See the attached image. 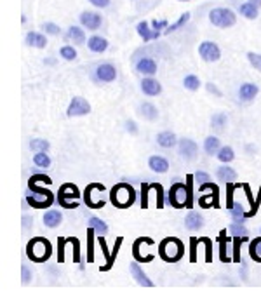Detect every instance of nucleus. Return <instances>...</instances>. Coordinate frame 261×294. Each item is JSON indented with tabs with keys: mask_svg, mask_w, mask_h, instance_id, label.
I'll use <instances>...</instances> for the list:
<instances>
[{
	"mask_svg": "<svg viewBox=\"0 0 261 294\" xmlns=\"http://www.w3.org/2000/svg\"><path fill=\"white\" fill-rule=\"evenodd\" d=\"M187 187L181 183H174L169 190V202L173 208L181 209V208H191V181H193V174L188 176Z\"/></svg>",
	"mask_w": 261,
	"mask_h": 294,
	"instance_id": "nucleus-1",
	"label": "nucleus"
},
{
	"mask_svg": "<svg viewBox=\"0 0 261 294\" xmlns=\"http://www.w3.org/2000/svg\"><path fill=\"white\" fill-rule=\"evenodd\" d=\"M183 253H185V245H183L181 241L174 239V237H169V239H164L158 245V254L164 261L167 263H176L183 258Z\"/></svg>",
	"mask_w": 261,
	"mask_h": 294,
	"instance_id": "nucleus-2",
	"label": "nucleus"
},
{
	"mask_svg": "<svg viewBox=\"0 0 261 294\" xmlns=\"http://www.w3.org/2000/svg\"><path fill=\"white\" fill-rule=\"evenodd\" d=\"M51 251H52L51 242L47 241V239H42V237H35V239H32V241L28 242V245H26V254H28L30 259L35 261V263H44V261L49 259Z\"/></svg>",
	"mask_w": 261,
	"mask_h": 294,
	"instance_id": "nucleus-3",
	"label": "nucleus"
},
{
	"mask_svg": "<svg viewBox=\"0 0 261 294\" xmlns=\"http://www.w3.org/2000/svg\"><path fill=\"white\" fill-rule=\"evenodd\" d=\"M110 200H112L113 206L121 209L131 208L136 200V191L131 185L127 183H119L117 187L112 188V195H110Z\"/></svg>",
	"mask_w": 261,
	"mask_h": 294,
	"instance_id": "nucleus-4",
	"label": "nucleus"
},
{
	"mask_svg": "<svg viewBox=\"0 0 261 294\" xmlns=\"http://www.w3.org/2000/svg\"><path fill=\"white\" fill-rule=\"evenodd\" d=\"M28 187L34 195H28V197H26V202H28L32 208L44 209V208H49L51 204L54 202V195L51 193L49 190H46V188H38L37 183H34V181H28Z\"/></svg>",
	"mask_w": 261,
	"mask_h": 294,
	"instance_id": "nucleus-5",
	"label": "nucleus"
},
{
	"mask_svg": "<svg viewBox=\"0 0 261 294\" xmlns=\"http://www.w3.org/2000/svg\"><path fill=\"white\" fill-rule=\"evenodd\" d=\"M209 19L214 26L218 28H230L237 23V17H235V13H233L232 9H226V7H216L212 9L211 13H209Z\"/></svg>",
	"mask_w": 261,
	"mask_h": 294,
	"instance_id": "nucleus-6",
	"label": "nucleus"
},
{
	"mask_svg": "<svg viewBox=\"0 0 261 294\" xmlns=\"http://www.w3.org/2000/svg\"><path fill=\"white\" fill-rule=\"evenodd\" d=\"M80 193H79V188L75 187V185H71V183H65L61 188H59V197H58V202L59 206H63L65 209H73V206H71L70 202H68V199L71 200H79Z\"/></svg>",
	"mask_w": 261,
	"mask_h": 294,
	"instance_id": "nucleus-7",
	"label": "nucleus"
},
{
	"mask_svg": "<svg viewBox=\"0 0 261 294\" xmlns=\"http://www.w3.org/2000/svg\"><path fill=\"white\" fill-rule=\"evenodd\" d=\"M199 54L200 58L204 59V61H218L221 56V51L220 47L216 46L214 42H202L199 47Z\"/></svg>",
	"mask_w": 261,
	"mask_h": 294,
	"instance_id": "nucleus-8",
	"label": "nucleus"
},
{
	"mask_svg": "<svg viewBox=\"0 0 261 294\" xmlns=\"http://www.w3.org/2000/svg\"><path fill=\"white\" fill-rule=\"evenodd\" d=\"M91 112V104L87 103L84 98H73L67 110L68 117H80V115H87Z\"/></svg>",
	"mask_w": 261,
	"mask_h": 294,
	"instance_id": "nucleus-9",
	"label": "nucleus"
},
{
	"mask_svg": "<svg viewBox=\"0 0 261 294\" xmlns=\"http://www.w3.org/2000/svg\"><path fill=\"white\" fill-rule=\"evenodd\" d=\"M80 23L87 30H98L101 26V14L92 13V11H86V13L80 14Z\"/></svg>",
	"mask_w": 261,
	"mask_h": 294,
	"instance_id": "nucleus-10",
	"label": "nucleus"
},
{
	"mask_svg": "<svg viewBox=\"0 0 261 294\" xmlns=\"http://www.w3.org/2000/svg\"><path fill=\"white\" fill-rule=\"evenodd\" d=\"M200 188H211V195L209 197H202L200 199V206L202 208H209V206H214V208H218L220 206V190H218V187L216 185H211V183H204V185H200Z\"/></svg>",
	"mask_w": 261,
	"mask_h": 294,
	"instance_id": "nucleus-11",
	"label": "nucleus"
},
{
	"mask_svg": "<svg viewBox=\"0 0 261 294\" xmlns=\"http://www.w3.org/2000/svg\"><path fill=\"white\" fill-rule=\"evenodd\" d=\"M197 143H195L193 139H188V138H185V139L179 141V155H181L185 160H191V158H195V155H197Z\"/></svg>",
	"mask_w": 261,
	"mask_h": 294,
	"instance_id": "nucleus-12",
	"label": "nucleus"
},
{
	"mask_svg": "<svg viewBox=\"0 0 261 294\" xmlns=\"http://www.w3.org/2000/svg\"><path fill=\"white\" fill-rule=\"evenodd\" d=\"M104 187L101 185V183H91V185H87L86 188V193H84V200H86V204L89 206L91 209H100V206H98V202L94 200V191H103Z\"/></svg>",
	"mask_w": 261,
	"mask_h": 294,
	"instance_id": "nucleus-13",
	"label": "nucleus"
},
{
	"mask_svg": "<svg viewBox=\"0 0 261 294\" xmlns=\"http://www.w3.org/2000/svg\"><path fill=\"white\" fill-rule=\"evenodd\" d=\"M136 30H138V34H139V37L143 38V42H150V40H154V38L160 37V32H157V30H150V26H148L146 21L138 23Z\"/></svg>",
	"mask_w": 261,
	"mask_h": 294,
	"instance_id": "nucleus-14",
	"label": "nucleus"
},
{
	"mask_svg": "<svg viewBox=\"0 0 261 294\" xmlns=\"http://www.w3.org/2000/svg\"><path fill=\"white\" fill-rule=\"evenodd\" d=\"M131 274H133V277L136 278V282L139 284V286H143V287H154V282H152L148 277H146V274L139 268V265H138V263H131Z\"/></svg>",
	"mask_w": 261,
	"mask_h": 294,
	"instance_id": "nucleus-15",
	"label": "nucleus"
},
{
	"mask_svg": "<svg viewBox=\"0 0 261 294\" xmlns=\"http://www.w3.org/2000/svg\"><path fill=\"white\" fill-rule=\"evenodd\" d=\"M185 226L188 228V230H191V232H197V230H200V228L204 226V218L202 214H199V212L191 211L190 214L185 218Z\"/></svg>",
	"mask_w": 261,
	"mask_h": 294,
	"instance_id": "nucleus-16",
	"label": "nucleus"
},
{
	"mask_svg": "<svg viewBox=\"0 0 261 294\" xmlns=\"http://www.w3.org/2000/svg\"><path fill=\"white\" fill-rule=\"evenodd\" d=\"M96 77L103 80V82H112V80H115L117 71L112 65H100L98 70H96Z\"/></svg>",
	"mask_w": 261,
	"mask_h": 294,
	"instance_id": "nucleus-17",
	"label": "nucleus"
},
{
	"mask_svg": "<svg viewBox=\"0 0 261 294\" xmlns=\"http://www.w3.org/2000/svg\"><path fill=\"white\" fill-rule=\"evenodd\" d=\"M87 46H89V49L92 52H104L108 49V42L106 38L100 37V35H94V37H91L87 40Z\"/></svg>",
	"mask_w": 261,
	"mask_h": 294,
	"instance_id": "nucleus-18",
	"label": "nucleus"
},
{
	"mask_svg": "<svg viewBox=\"0 0 261 294\" xmlns=\"http://www.w3.org/2000/svg\"><path fill=\"white\" fill-rule=\"evenodd\" d=\"M141 89H143V92L148 94V96H157V94H160V91H162L160 84L154 79H143V82H141Z\"/></svg>",
	"mask_w": 261,
	"mask_h": 294,
	"instance_id": "nucleus-19",
	"label": "nucleus"
},
{
	"mask_svg": "<svg viewBox=\"0 0 261 294\" xmlns=\"http://www.w3.org/2000/svg\"><path fill=\"white\" fill-rule=\"evenodd\" d=\"M136 70L139 71V73H145V75H154L155 71H157V65H155L154 59L150 58H143L138 61L136 65Z\"/></svg>",
	"mask_w": 261,
	"mask_h": 294,
	"instance_id": "nucleus-20",
	"label": "nucleus"
},
{
	"mask_svg": "<svg viewBox=\"0 0 261 294\" xmlns=\"http://www.w3.org/2000/svg\"><path fill=\"white\" fill-rule=\"evenodd\" d=\"M148 166H150V169L154 171V173H166L167 169H169V162L166 160V158H162V157H152L148 160Z\"/></svg>",
	"mask_w": 261,
	"mask_h": 294,
	"instance_id": "nucleus-21",
	"label": "nucleus"
},
{
	"mask_svg": "<svg viewBox=\"0 0 261 294\" xmlns=\"http://www.w3.org/2000/svg\"><path fill=\"white\" fill-rule=\"evenodd\" d=\"M26 44L32 47H38V49H44L47 46V38L40 34H35V32H30L26 35Z\"/></svg>",
	"mask_w": 261,
	"mask_h": 294,
	"instance_id": "nucleus-22",
	"label": "nucleus"
},
{
	"mask_svg": "<svg viewBox=\"0 0 261 294\" xmlns=\"http://www.w3.org/2000/svg\"><path fill=\"white\" fill-rule=\"evenodd\" d=\"M63 216L59 211H56V209H51V211L46 212V216H44V223H46V226L49 228H56L59 223H61Z\"/></svg>",
	"mask_w": 261,
	"mask_h": 294,
	"instance_id": "nucleus-23",
	"label": "nucleus"
},
{
	"mask_svg": "<svg viewBox=\"0 0 261 294\" xmlns=\"http://www.w3.org/2000/svg\"><path fill=\"white\" fill-rule=\"evenodd\" d=\"M256 94H258L256 84H244L241 87V91H239V96H241L242 101H251Z\"/></svg>",
	"mask_w": 261,
	"mask_h": 294,
	"instance_id": "nucleus-24",
	"label": "nucleus"
},
{
	"mask_svg": "<svg viewBox=\"0 0 261 294\" xmlns=\"http://www.w3.org/2000/svg\"><path fill=\"white\" fill-rule=\"evenodd\" d=\"M216 174H218V179H220V181H225L226 185L228 183H233L237 179V173L232 169V167H226V166L220 167Z\"/></svg>",
	"mask_w": 261,
	"mask_h": 294,
	"instance_id": "nucleus-25",
	"label": "nucleus"
},
{
	"mask_svg": "<svg viewBox=\"0 0 261 294\" xmlns=\"http://www.w3.org/2000/svg\"><path fill=\"white\" fill-rule=\"evenodd\" d=\"M157 143L162 148H173L176 145V136L173 133H169V131H166V133H160L157 136Z\"/></svg>",
	"mask_w": 261,
	"mask_h": 294,
	"instance_id": "nucleus-26",
	"label": "nucleus"
},
{
	"mask_svg": "<svg viewBox=\"0 0 261 294\" xmlns=\"http://www.w3.org/2000/svg\"><path fill=\"white\" fill-rule=\"evenodd\" d=\"M239 11H241V14L244 17H247V19H256L258 17V5H254L253 2H245V4H242L241 7H239Z\"/></svg>",
	"mask_w": 261,
	"mask_h": 294,
	"instance_id": "nucleus-27",
	"label": "nucleus"
},
{
	"mask_svg": "<svg viewBox=\"0 0 261 294\" xmlns=\"http://www.w3.org/2000/svg\"><path fill=\"white\" fill-rule=\"evenodd\" d=\"M204 150H206V154L209 155L218 154V152H220V139L216 136H209L208 139L204 141Z\"/></svg>",
	"mask_w": 261,
	"mask_h": 294,
	"instance_id": "nucleus-28",
	"label": "nucleus"
},
{
	"mask_svg": "<svg viewBox=\"0 0 261 294\" xmlns=\"http://www.w3.org/2000/svg\"><path fill=\"white\" fill-rule=\"evenodd\" d=\"M68 38H71L75 44H84V42H86V34H84V30L79 28V26H70V30H68Z\"/></svg>",
	"mask_w": 261,
	"mask_h": 294,
	"instance_id": "nucleus-29",
	"label": "nucleus"
},
{
	"mask_svg": "<svg viewBox=\"0 0 261 294\" xmlns=\"http://www.w3.org/2000/svg\"><path fill=\"white\" fill-rule=\"evenodd\" d=\"M249 254H251V258H253L254 261L261 263V237H258V239H254V241L251 242V245H249Z\"/></svg>",
	"mask_w": 261,
	"mask_h": 294,
	"instance_id": "nucleus-30",
	"label": "nucleus"
},
{
	"mask_svg": "<svg viewBox=\"0 0 261 294\" xmlns=\"http://www.w3.org/2000/svg\"><path fill=\"white\" fill-rule=\"evenodd\" d=\"M141 115L145 117V119H148V121H155L158 117V112L152 103H143L141 104Z\"/></svg>",
	"mask_w": 261,
	"mask_h": 294,
	"instance_id": "nucleus-31",
	"label": "nucleus"
},
{
	"mask_svg": "<svg viewBox=\"0 0 261 294\" xmlns=\"http://www.w3.org/2000/svg\"><path fill=\"white\" fill-rule=\"evenodd\" d=\"M230 232H232L233 237H244V239H247L249 232H247V228L242 225V221L237 220L235 223L230 225Z\"/></svg>",
	"mask_w": 261,
	"mask_h": 294,
	"instance_id": "nucleus-32",
	"label": "nucleus"
},
{
	"mask_svg": "<svg viewBox=\"0 0 261 294\" xmlns=\"http://www.w3.org/2000/svg\"><path fill=\"white\" fill-rule=\"evenodd\" d=\"M89 226L94 228V230L100 233V235H106V233H108L106 223H104L103 220H100V218H91V220H89Z\"/></svg>",
	"mask_w": 261,
	"mask_h": 294,
	"instance_id": "nucleus-33",
	"label": "nucleus"
},
{
	"mask_svg": "<svg viewBox=\"0 0 261 294\" xmlns=\"http://www.w3.org/2000/svg\"><path fill=\"white\" fill-rule=\"evenodd\" d=\"M94 228L89 226V230H87V244H89V249H87V261L89 263H92L94 261V249H92V239H94Z\"/></svg>",
	"mask_w": 261,
	"mask_h": 294,
	"instance_id": "nucleus-34",
	"label": "nucleus"
},
{
	"mask_svg": "<svg viewBox=\"0 0 261 294\" xmlns=\"http://www.w3.org/2000/svg\"><path fill=\"white\" fill-rule=\"evenodd\" d=\"M218 158H220L221 162H232L233 160V157H235V154H233V150L230 148V146H223V148H220V152H218Z\"/></svg>",
	"mask_w": 261,
	"mask_h": 294,
	"instance_id": "nucleus-35",
	"label": "nucleus"
},
{
	"mask_svg": "<svg viewBox=\"0 0 261 294\" xmlns=\"http://www.w3.org/2000/svg\"><path fill=\"white\" fill-rule=\"evenodd\" d=\"M30 148L35 152H47L49 150V141L46 139H32L30 141Z\"/></svg>",
	"mask_w": 261,
	"mask_h": 294,
	"instance_id": "nucleus-36",
	"label": "nucleus"
},
{
	"mask_svg": "<svg viewBox=\"0 0 261 294\" xmlns=\"http://www.w3.org/2000/svg\"><path fill=\"white\" fill-rule=\"evenodd\" d=\"M226 115L225 113H216V115H212V119H211V124H212V127L214 129H223L225 125H226Z\"/></svg>",
	"mask_w": 261,
	"mask_h": 294,
	"instance_id": "nucleus-37",
	"label": "nucleus"
},
{
	"mask_svg": "<svg viewBox=\"0 0 261 294\" xmlns=\"http://www.w3.org/2000/svg\"><path fill=\"white\" fill-rule=\"evenodd\" d=\"M121 245H122V237H119V239H117V242H115V247H113V251H112V258H110V261H108L106 265L101 266V272H106V270L112 268L113 259H115V258H117V253H119V249H121Z\"/></svg>",
	"mask_w": 261,
	"mask_h": 294,
	"instance_id": "nucleus-38",
	"label": "nucleus"
},
{
	"mask_svg": "<svg viewBox=\"0 0 261 294\" xmlns=\"http://www.w3.org/2000/svg\"><path fill=\"white\" fill-rule=\"evenodd\" d=\"M34 162L38 167H49L51 166V158L46 155V152H37L34 157Z\"/></svg>",
	"mask_w": 261,
	"mask_h": 294,
	"instance_id": "nucleus-39",
	"label": "nucleus"
},
{
	"mask_svg": "<svg viewBox=\"0 0 261 294\" xmlns=\"http://www.w3.org/2000/svg\"><path fill=\"white\" fill-rule=\"evenodd\" d=\"M188 19H190V13H185V14H181V17H179V19L176 21V23H174V25L167 26V28H166V34H171V32H176V30H178V28H181V26L185 25V23H187Z\"/></svg>",
	"mask_w": 261,
	"mask_h": 294,
	"instance_id": "nucleus-40",
	"label": "nucleus"
},
{
	"mask_svg": "<svg viewBox=\"0 0 261 294\" xmlns=\"http://www.w3.org/2000/svg\"><path fill=\"white\" fill-rule=\"evenodd\" d=\"M233 239H235V244H233V261L241 263V244L244 241H247V239H244V237H233Z\"/></svg>",
	"mask_w": 261,
	"mask_h": 294,
	"instance_id": "nucleus-41",
	"label": "nucleus"
},
{
	"mask_svg": "<svg viewBox=\"0 0 261 294\" xmlns=\"http://www.w3.org/2000/svg\"><path fill=\"white\" fill-rule=\"evenodd\" d=\"M185 87H187L188 91H197L200 86V80L195 77V75H188V77H185Z\"/></svg>",
	"mask_w": 261,
	"mask_h": 294,
	"instance_id": "nucleus-42",
	"label": "nucleus"
},
{
	"mask_svg": "<svg viewBox=\"0 0 261 294\" xmlns=\"http://www.w3.org/2000/svg\"><path fill=\"white\" fill-rule=\"evenodd\" d=\"M148 197H150V185L148 183H143L141 187V208L148 209Z\"/></svg>",
	"mask_w": 261,
	"mask_h": 294,
	"instance_id": "nucleus-43",
	"label": "nucleus"
},
{
	"mask_svg": "<svg viewBox=\"0 0 261 294\" xmlns=\"http://www.w3.org/2000/svg\"><path fill=\"white\" fill-rule=\"evenodd\" d=\"M225 235H226V232L223 230V232L220 233V249H221L220 258H221V261H223V263H228V261H230V258L226 256V245H225V239H226V237H225Z\"/></svg>",
	"mask_w": 261,
	"mask_h": 294,
	"instance_id": "nucleus-44",
	"label": "nucleus"
},
{
	"mask_svg": "<svg viewBox=\"0 0 261 294\" xmlns=\"http://www.w3.org/2000/svg\"><path fill=\"white\" fill-rule=\"evenodd\" d=\"M59 54H61V56H63V58H65V59H68V61H71V59L77 58V51H75L71 46H65V47H61V51H59Z\"/></svg>",
	"mask_w": 261,
	"mask_h": 294,
	"instance_id": "nucleus-45",
	"label": "nucleus"
},
{
	"mask_svg": "<svg viewBox=\"0 0 261 294\" xmlns=\"http://www.w3.org/2000/svg\"><path fill=\"white\" fill-rule=\"evenodd\" d=\"M230 214H232L235 220H241V218H244L245 212H244V209H242L241 202H233V206L230 208Z\"/></svg>",
	"mask_w": 261,
	"mask_h": 294,
	"instance_id": "nucleus-46",
	"label": "nucleus"
},
{
	"mask_svg": "<svg viewBox=\"0 0 261 294\" xmlns=\"http://www.w3.org/2000/svg\"><path fill=\"white\" fill-rule=\"evenodd\" d=\"M42 30L49 35H59V32H61V28H59L58 25H54V23H44V25H42Z\"/></svg>",
	"mask_w": 261,
	"mask_h": 294,
	"instance_id": "nucleus-47",
	"label": "nucleus"
},
{
	"mask_svg": "<svg viewBox=\"0 0 261 294\" xmlns=\"http://www.w3.org/2000/svg\"><path fill=\"white\" fill-rule=\"evenodd\" d=\"M199 241L206 244V261L211 263L212 261V242L209 241V239H199Z\"/></svg>",
	"mask_w": 261,
	"mask_h": 294,
	"instance_id": "nucleus-48",
	"label": "nucleus"
},
{
	"mask_svg": "<svg viewBox=\"0 0 261 294\" xmlns=\"http://www.w3.org/2000/svg\"><path fill=\"white\" fill-rule=\"evenodd\" d=\"M247 59H249V63H251V65L256 68V70H261V58H260V54L249 52L247 54Z\"/></svg>",
	"mask_w": 261,
	"mask_h": 294,
	"instance_id": "nucleus-49",
	"label": "nucleus"
},
{
	"mask_svg": "<svg viewBox=\"0 0 261 294\" xmlns=\"http://www.w3.org/2000/svg\"><path fill=\"white\" fill-rule=\"evenodd\" d=\"M195 181H199V185H204V183H209V174L208 173H202V171H199V173L193 174Z\"/></svg>",
	"mask_w": 261,
	"mask_h": 294,
	"instance_id": "nucleus-50",
	"label": "nucleus"
},
{
	"mask_svg": "<svg viewBox=\"0 0 261 294\" xmlns=\"http://www.w3.org/2000/svg\"><path fill=\"white\" fill-rule=\"evenodd\" d=\"M260 204H261V188H260V193H258V199H256V202H254V206H253V208H251V211H249V212H245V218H251V216H254V214H256L258 208H260Z\"/></svg>",
	"mask_w": 261,
	"mask_h": 294,
	"instance_id": "nucleus-51",
	"label": "nucleus"
},
{
	"mask_svg": "<svg viewBox=\"0 0 261 294\" xmlns=\"http://www.w3.org/2000/svg\"><path fill=\"white\" fill-rule=\"evenodd\" d=\"M152 26H154V30H157V32H160L162 28H167V21H166V19H160V21L155 19L154 23H152Z\"/></svg>",
	"mask_w": 261,
	"mask_h": 294,
	"instance_id": "nucleus-52",
	"label": "nucleus"
},
{
	"mask_svg": "<svg viewBox=\"0 0 261 294\" xmlns=\"http://www.w3.org/2000/svg\"><path fill=\"white\" fill-rule=\"evenodd\" d=\"M89 2H91L92 5H94V7H108V4H110V0H89Z\"/></svg>",
	"mask_w": 261,
	"mask_h": 294,
	"instance_id": "nucleus-53",
	"label": "nucleus"
},
{
	"mask_svg": "<svg viewBox=\"0 0 261 294\" xmlns=\"http://www.w3.org/2000/svg\"><path fill=\"white\" fill-rule=\"evenodd\" d=\"M21 272H23V282H25V284H28V282H30V278H32V274H30L28 266H25V265H23V268H21Z\"/></svg>",
	"mask_w": 261,
	"mask_h": 294,
	"instance_id": "nucleus-54",
	"label": "nucleus"
},
{
	"mask_svg": "<svg viewBox=\"0 0 261 294\" xmlns=\"http://www.w3.org/2000/svg\"><path fill=\"white\" fill-rule=\"evenodd\" d=\"M197 242H199L197 239H193V241H191V249H190V251H191V253H190V261H191V263L197 259V256H195V247H197Z\"/></svg>",
	"mask_w": 261,
	"mask_h": 294,
	"instance_id": "nucleus-55",
	"label": "nucleus"
},
{
	"mask_svg": "<svg viewBox=\"0 0 261 294\" xmlns=\"http://www.w3.org/2000/svg\"><path fill=\"white\" fill-rule=\"evenodd\" d=\"M125 127H127V131H131V133H136V131H138L136 124H134L133 121H129L127 124H125Z\"/></svg>",
	"mask_w": 261,
	"mask_h": 294,
	"instance_id": "nucleus-56",
	"label": "nucleus"
},
{
	"mask_svg": "<svg viewBox=\"0 0 261 294\" xmlns=\"http://www.w3.org/2000/svg\"><path fill=\"white\" fill-rule=\"evenodd\" d=\"M32 223H34V220H32V218H28V216H25V218H23V228H28Z\"/></svg>",
	"mask_w": 261,
	"mask_h": 294,
	"instance_id": "nucleus-57",
	"label": "nucleus"
},
{
	"mask_svg": "<svg viewBox=\"0 0 261 294\" xmlns=\"http://www.w3.org/2000/svg\"><path fill=\"white\" fill-rule=\"evenodd\" d=\"M208 91H209V92H214V94H218V96L221 94V92L218 91V89H216V86H212V84H208Z\"/></svg>",
	"mask_w": 261,
	"mask_h": 294,
	"instance_id": "nucleus-58",
	"label": "nucleus"
},
{
	"mask_svg": "<svg viewBox=\"0 0 261 294\" xmlns=\"http://www.w3.org/2000/svg\"><path fill=\"white\" fill-rule=\"evenodd\" d=\"M249 2H253L254 5H258V7H261V0H249Z\"/></svg>",
	"mask_w": 261,
	"mask_h": 294,
	"instance_id": "nucleus-59",
	"label": "nucleus"
},
{
	"mask_svg": "<svg viewBox=\"0 0 261 294\" xmlns=\"http://www.w3.org/2000/svg\"><path fill=\"white\" fill-rule=\"evenodd\" d=\"M260 58H261V54H260Z\"/></svg>",
	"mask_w": 261,
	"mask_h": 294,
	"instance_id": "nucleus-60",
	"label": "nucleus"
}]
</instances>
